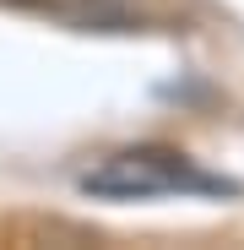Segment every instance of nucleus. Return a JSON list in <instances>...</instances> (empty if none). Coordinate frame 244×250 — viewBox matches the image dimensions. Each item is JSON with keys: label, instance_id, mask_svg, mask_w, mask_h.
<instances>
[{"label": "nucleus", "instance_id": "obj_1", "mask_svg": "<svg viewBox=\"0 0 244 250\" xmlns=\"http://www.w3.org/2000/svg\"><path fill=\"white\" fill-rule=\"evenodd\" d=\"M81 190L103 201H147V196H174V190H223V180L201 174L174 147H125L93 163L81 174Z\"/></svg>", "mask_w": 244, "mask_h": 250}, {"label": "nucleus", "instance_id": "obj_2", "mask_svg": "<svg viewBox=\"0 0 244 250\" xmlns=\"http://www.w3.org/2000/svg\"><path fill=\"white\" fill-rule=\"evenodd\" d=\"M0 6H22V11H65L60 0H0Z\"/></svg>", "mask_w": 244, "mask_h": 250}]
</instances>
